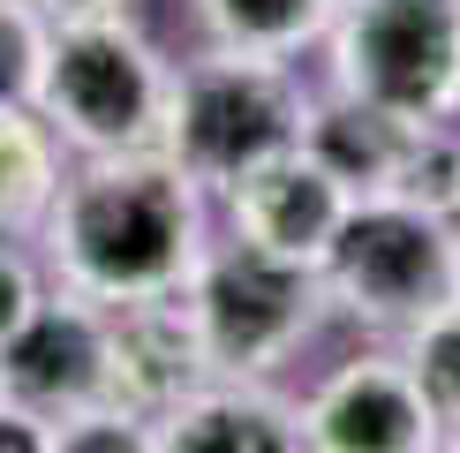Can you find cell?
<instances>
[{"label": "cell", "instance_id": "obj_21", "mask_svg": "<svg viewBox=\"0 0 460 453\" xmlns=\"http://www.w3.org/2000/svg\"><path fill=\"white\" fill-rule=\"evenodd\" d=\"M53 23H84V15H137V0H38Z\"/></svg>", "mask_w": 460, "mask_h": 453}, {"label": "cell", "instance_id": "obj_5", "mask_svg": "<svg viewBox=\"0 0 460 453\" xmlns=\"http://www.w3.org/2000/svg\"><path fill=\"white\" fill-rule=\"evenodd\" d=\"M332 91L423 129L460 99V0H340L332 23Z\"/></svg>", "mask_w": 460, "mask_h": 453}, {"label": "cell", "instance_id": "obj_4", "mask_svg": "<svg viewBox=\"0 0 460 453\" xmlns=\"http://www.w3.org/2000/svg\"><path fill=\"white\" fill-rule=\"evenodd\" d=\"M317 272H324V295L348 317L415 333L446 302H460V242H453V219L423 212V204L362 197Z\"/></svg>", "mask_w": 460, "mask_h": 453}, {"label": "cell", "instance_id": "obj_11", "mask_svg": "<svg viewBox=\"0 0 460 453\" xmlns=\"http://www.w3.org/2000/svg\"><path fill=\"white\" fill-rule=\"evenodd\" d=\"M159 453H310V431L264 378H212L159 415Z\"/></svg>", "mask_w": 460, "mask_h": 453}, {"label": "cell", "instance_id": "obj_18", "mask_svg": "<svg viewBox=\"0 0 460 453\" xmlns=\"http://www.w3.org/2000/svg\"><path fill=\"white\" fill-rule=\"evenodd\" d=\"M53 453H159V423L128 408H84L68 423H53Z\"/></svg>", "mask_w": 460, "mask_h": 453}, {"label": "cell", "instance_id": "obj_20", "mask_svg": "<svg viewBox=\"0 0 460 453\" xmlns=\"http://www.w3.org/2000/svg\"><path fill=\"white\" fill-rule=\"evenodd\" d=\"M0 453H53V423L15 401H0Z\"/></svg>", "mask_w": 460, "mask_h": 453}, {"label": "cell", "instance_id": "obj_13", "mask_svg": "<svg viewBox=\"0 0 460 453\" xmlns=\"http://www.w3.org/2000/svg\"><path fill=\"white\" fill-rule=\"evenodd\" d=\"M61 182H68V144L46 129V113L38 106L0 113V235L38 242Z\"/></svg>", "mask_w": 460, "mask_h": 453}, {"label": "cell", "instance_id": "obj_3", "mask_svg": "<svg viewBox=\"0 0 460 453\" xmlns=\"http://www.w3.org/2000/svg\"><path fill=\"white\" fill-rule=\"evenodd\" d=\"M302 113H310V99L295 91L287 61L204 46L197 61L181 68V84H174L166 151H174L204 189L226 197L242 174H257L264 159H279V151L302 144Z\"/></svg>", "mask_w": 460, "mask_h": 453}, {"label": "cell", "instance_id": "obj_9", "mask_svg": "<svg viewBox=\"0 0 460 453\" xmlns=\"http://www.w3.org/2000/svg\"><path fill=\"white\" fill-rule=\"evenodd\" d=\"M355 189L332 174V166H317L310 151H279V159H264L257 174H242L226 189V219H234L242 242H257V250L272 257H295V264H324V250L340 242V226L355 212Z\"/></svg>", "mask_w": 460, "mask_h": 453}, {"label": "cell", "instance_id": "obj_7", "mask_svg": "<svg viewBox=\"0 0 460 453\" xmlns=\"http://www.w3.org/2000/svg\"><path fill=\"white\" fill-rule=\"evenodd\" d=\"M0 401L46 415V423H68L84 408L113 401V325L106 302L53 288L38 302V317L15 340H0Z\"/></svg>", "mask_w": 460, "mask_h": 453}, {"label": "cell", "instance_id": "obj_12", "mask_svg": "<svg viewBox=\"0 0 460 453\" xmlns=\"http://www.w3.org/2000/svg\"><path fill=\"white\" fill-rule=\"evenodd\" d=\"M415 137H423V129L393 121V113L362 106V99H348V91H332L324 106L302 113V151H310L317 166H332L355 197H393V182H400V166H408Z\"/></svg>", "mask_w": 460, "mask_h": 453}, {"label": "cell", "instance_id": "obj_17", "mask_svg": "<svg viewBox=\"0 0 460 453\" xmlns=\"http://www.w3.org/2000/svg\"><path fill=\"white\" fill-rule=\"evenodd\" d=\"M393 197L400 204H423V212L460 226V144L453 137H415L408 166H400V182H393Z\"/></svg>", "mask_w": 460, "mask_h": 453}, {"label": "cell", "instance_id": "obj_2", "mask_svg": "<svg viewBox=\"0 0 460 453\" xmlns=\"http://www.w3.org/2000/svg\"><path fill=\"white\" fill-rule=\"evenodd\" d=\"M174 84H181V61H166L137 15H84V23H53L38 113L68 144V159L166 151Z\"/></svg>", "mask_w": 460, "mask_h": 453}, {"label": "cell", "instance_id": "obj_14", "mask_svg": "<svg viewBox=\"0 0 460 453\" xmlns=\"http://www.w3.org/2000/svg\"><path fill=\"white\" fill-rule=\"evenodd\" d=\"M340 0H189L204 46H226V53H264V61H287L302 53L310 38L332 23Z\"/></svg>", "mask_w": 460, "mask_h": 453}, {"label": "cell", "instance_id": "obj_6", "mask_svg": "<svg viewBox=\"0 0 460 453\" xmlns=\"http://www.w3.org/2000/svg\"><path fill=\"white\" fill-rule=\"evenodd\" d=\"M324 272L295 257H272L257 242L226 235L204 250L197 280H189V310L204 325L219 378H272L324 317Z\"/></svg>", "mask_w": 460, "mask_h": 453}, {"label": "cell", "instance_id": "obj_8", "mask_svg": "<svg viewBox=\"0 0 460 453\" xmlns=\"http://www.w3.org/2000/svg\"><path fill=\"white\" fill-rule=\"evenodd\" d=\"M438 423L408 355H355L302 401L310 453H438Z\"/></svg>", "mask_w": 460, "mask_h": 453}, {"label": "cell", "instance_id": "obj_1", "mask_svg": "<svg viewBox=\"0 0 460 453\" xmlns=\"http://www.w3.org/2000/svg\"><path fill=\"white\" fill-rule=\"evenodd\" d=\"M204 189L174 151H113V159H68V182L38 226L53 288L91 302H144L181 295L212 250Z\"/></svg>", "mask_w": 460, "mask_h": 453}, {"label": "cell", "instance_id": "obj_10", "mask_svg": "<svg viewBox=\"0 0 460 453\" xmlns=\"http://www.w3.org/2000/svg\"><path fill=\"white\" fill-rule=\"evenodd\" d=\"M113 408L151 415L159 423L166 408H181L197 386H212V348H204V325L181 295H144V302H113Z\"/></svg>", "mask_w": 460, "mask_h": 453}, {"label": "cell", "instance_id": "obj_15", "mask_svg": "<svg viewBox=\"0 0 460 453\" xmlns=\"http://www.w3.org/2000/svg\"><path fill=\"white\" fill-rule=\"evenodd\" d=\"M46 53H53V15L38 0H0V113L38 106Z\"/></svg>", "mask_w": 460, "mask_h": 453}, {"label": "cell", "instance_id": "obj_16", "mask_svg": "<svg viewBox=\"0 0 460 453\" xmlns=\"http://www.w3.org/2000/svg\"><path fill=\"white\" fill-rule=\"evenodd\" d=\"M408 370L423 378L430 408L446 415V423H460V302H446L430 325H415V340H408Z\"/></svg>", "mask_w": 460, "mask_h": 453}, {"label": "cell", "instance_id": "obj_19", "mask_svg": "<svg viewBox=\"0 0 460 453\" xmlns=\"http://www.w3.org/2000/svg\"><path fill=\"white\" fill-rule=\"evenodd\" d=\"M53 295V272L46 257H31L15 235H0V340H15L38 317V302Z\"/></svg>", "mask_w": 460, "mask_h": 453}]
</instances>
